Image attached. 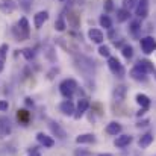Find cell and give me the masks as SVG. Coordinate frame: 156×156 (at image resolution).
Instances as JSON below:
<instances>
[{
  "label": "cell",
  "instance_id": "cell-1",
  "mask_svg": "<svg viewBox=\"0 0 156 156\" xmlns=\"http://www.w3.org/2000/svg\"><path fill=\"white\" fill-rule=\"evenodd\" d=\"M79 90V85L74 79H65L59 83V93L67 99V100H71L73 94Z\"/></svg>",
  "mask_w": 156,
  "mask_h": 156
},
{
  "label": "cell",
  "instance_id": "cell-2",
  "mask_svg": "<svg viewBox=\"0 0 156 156\" xmlns=\"http://www.w3.org/2000/svg\"><path fill=\"white\" fill-rule=\"evenodd\" d=\"M108 67L112 71V74H115L117 77H123L124 76V67L115 56H109L108 58Z\"/></svg>",
  "mask_w": 156,
  "mask_h": 156
},
{
  "label": "cell",
  "instance_id": "cell-3",
  "mask_svg": "<svg viewBox=\"0 0 156 156\" xmlns=\"http://www.w3.org/2000/svg\"><path fill=\"white\" fill-rule=\"evenodd\" d=\"M88 108H90V100H88L87 97L79 99V102H77V105H76V109H74L73 117H74L76 120H80V118L85 115V112L88 111Z\"/></svg>",
  "mask_w": 156,
  "mask_h": 156
},
{
  "label": "cell",
  "instance_id": "cell-4",
  "mask_svg": "<svg viewBox=\"0 0 156 156\" xmlns=\"http://www.w3.org/2000/svg\"><path fill=\"white\" fill-rule=\"evenodd\" d=\"M140 44H141V50L146 53V55H150V53H153L156 50V40L153 37H144V38H141Z\"/></svg>",
  "mask_w": 156,
  "mask_h": 156
},
{
  "label": "cell",
  "instance_id": "cell-5",
  "mask_svg": "<svg viewBox=\"0 0 156 156\" xmlns=\"http://www.w3.org/2000/svg\"><path fill=\"white\" fill-rule=\"evenodd\" d=\"M135 14L141 20L147 18V15H149V0H138V3L135 6Z\"/></svg>",
  "mask_w": 156,
  "mask_h": 156
},
{
  "label": "cell",
  "instance_id": "cell-6",
  "mask_svg": "<svg viewBox=\"0 0 156 156\" xmlns=\"http://www.w3.org/2000/svg\"><path fill=\"white\" fill-rule=\"evenodd\" d=\"M12 132V124H11V120L5 115L0 117V140L6 138L9 133Z\"/></svg>",
  "mask_w": 156,
  "mask_h": 156
},
{
  "label": "cell",
  "instance_id": "cell-7",
  "mask_svg": "<svg viewBox=\"0 0 156 156\" xmlns=\"http://www.w3.org/2000/svg\"><path fill=\"white\" fill-rule=\"evenodd\" d=\"M37 141H38L44 149H52L53 146H55V140H53L52 136L46 135L44 132H38V133H37Z\"/></svg>",
  "mask_w": 156,
  "mask_h": 156
},
{
  "label": "cell",
  "instance_id": "cell-8",
  "mask_svg": "<svg viewBox=\"0 0 156 156\" xmlns=\"http://www.w3.org/2000/svg\"><path fill=\"white\" fill-rule=\"evenodd\" d=\"M49 20V12L47 11H40L34 15V24H35V29H41L43 24Z\"/></svg>",
  "mask_w": 156,
  "mask_h": 156
},
{
  "label": "cell",
  "instance_id": "cell-9",
  "mask_svg": "<svg viewBox=\"0 0 156 156\" xmlns=\"http://www.w3.org/2000/svg\"><path fill=\"white\" fill-rule=\"evenodd\" d=\"M49 127H50V130H52L53 135L58 136L59 140H65V138H67V132L61 127L59 123H56V121H49Z\"/></svg>",
  "mask_w": 156,
  "mask_h": 156
},
{
  "label": "cell",
  "instance_id": "cell-10",
  "mask_svg": "<svg viewBox=\"0 0 156 156\" xmlns=\"http://www.w3.org/2000/svg\"><path fill=\"white\" fill-rule=\"evenodd\" d=\"M132 140H133L132 135H117V138L114 141V146L117 149H124V147H127L132 143Z\"/></svg>",
  "mask_w": 156,
  "mask_h": 156
},
{
  "label": "cell",
  "instance_id": "cell-11",
  "mask_svg": "<svg viewBox=\"0 0 156 156\" xmlns=\"http://www.w3.org/2000/svg\"><path fill=\"white\" fill-rule=\"evenodd\" d=\"M88 38H90L94 44H102L105 40V35L100 29H94V27H93V29L88 30Z\"/></svg>",
  "mask_w": 156,
  "mask_h": 156
},
{
  "label": "cell",
  "instance_id": "cell-12",
  "mask_svg": "<svg viewBox=\"0 0 156 156\" xmlns=\"http://www.w3.org/2000/svg\"><path fill=\"white\" fill-rule=\"evenodd\" d=\"M74 109H76V106H74V103L71 100H64V102H61V105H59V111L64 115H67V117H71L74 114Z\"/></svg>",
  "mask_w": 156,
  "mask_h": 156
},
{
  "label": "cell",
  "instance_id": "cell-13",
  "mask_svg": "<svg viewBox=\"0 0 156 156\" xmlns=\"http://www.w3.org/2000/svg\"><path fill=\"white\" fill-rule=\"evenodd\" d=\"M126 94H127V88L124 85H117L114 88V93H112V97L115 102H123L126 99Z\"/></svg>",
  "mask_w": 156,
  "mask_h": 156
},
{
  "label": "cell",
  "instance_id": "cell-14",
  "mask_svg": "<svg viewBox=\"0 0 156 156\" xmlns=\"http://www.w3.org/2000/svg\"><path fill=\"white\" fill-rule=\"evenodd\" d=\"M130 77L133 79V80H136V82H146L147 80V73H144L141 68H138L136 65L130 70Z\"/></svg>",
  "mask_w": 156,
  "mask_h": 156
},
{
  "label": "cell",
  "instance_id": "cell-15",
  "mask_svg": "<svg viewBox=\"0 0 156 156\" xmlns=\"http://www.w3.org/2000/svg\"><path fill=\"white\" fill-rule=\"evenodd\" d=\"M17 8V3L14 0H0V11L3 14H12Z\"/></svg>",
  "mask_w": 156,
  "mask_h": 156
},
{
  "label": "cell",
  "instance_id": "cell-16",
  "mask_svg": "<svg viewBox=\"0 0 156 156\" xmlns=\"http://www.w3.org/2000/svg\"><path fill=\"white\" fill-rule=\"evenodd\" d=\"M17 27H18V30H20L24 37L29 38V34H30V24H29V20H27L26 17H21V18L18 20Z\"/></svg>",
  "mask_w": 156,
  "mask_h": 156
},
{
  "label": "cell",
  "instance_id": "cell-17",
  "mask_svg": "<svg viewBox=\"0 0 156 156\" xmlns=\"http://www.w3.org/2000/svg\"><path fill=\"white\" fill-rule=\"evenodd\" d=\"M121 129H123V126H121L118 121H111V123L106 126L105 132H106L108 135H114V136H117V135H120Z\"/></svg>",
  "mask_w": 156,
  "mask_h": 156
},
{
  "label": "cell",
  "instance_id": "cell-18",
  "mask_svg": "<svg viewBox=\"0 0 156 156\" xmlns=\"http://www.w3.org/2000/svg\"><path fill=\"white\" fill-rule=\"evenodd\" d=\"M97 141L94 133H82L79 136H76V143L77 144H94Z\"/></svg>",
  "mask_w": 156,
  "mask_h": 156
},
{
  "label": "cell",
  "instance_id": "cell-19",
  "mask_svg": "<svg viewBox=\"0 0 156 156\" xmlns=\"http://www.w3.org/2000/svg\"><path fill=\"white\" fill-rule=\"evenodd\" d=\"M153 133L152 132H147V133H144V135H141V138L138 140V146L141 147V149H147L152 143H153Z\"/></svg>",
  "mask_w": 156,
  "mask_h": 156
},
{
  "label": "cell",
  "instance_id": "cell-20",
  "mask_svg": "<svg viewBox=\"0 0 156 156\" xmlns=\"http://www.w3.org/2000/svg\"><path fill=\"white\" fill-rule=\"evenodd\" d=\"M136 67L138 68H141L144 73H155V67H153V64L149 61V59H141V61H138V64H136Z\"/></svg>",
  "mask_w": 156,
  "mask_h": 156
},
{
  "label": "cell",
  "instance_id": "cell-21",
  "mask_svg": "<svg viewBox=\"0 0 156 156\" xmlns=\"http://www.w3.org/2000/svg\"><path fill=\"white\" fill-rule=\"evenodd\" d=\"M135 100H136V103L140 105L143 109H149L150 108V105H152V100L146 96V94H136V97H135Z\"/></svg>",
  "mask_w": 156,
  "mask_h": 156
},
{
  "label": "cell",
  "instance_id": "cell-22",
  "mask_svg": "<svg viewBox=\"0 0 156 156\" xmlns=\"http://www.w3.org/2000/svg\"><path fill=\"white\" fill-rule=\"evenodd\" d=\"M129 18H130V11H127V9H124V8L117 9V21H118V23H124V21H127Z\"/></svg>",
  "mask_w": 156,
  "mask_h": 156
},
{
  "label": "cell",
  "instance_id": "cell-23",
  "mask_svg": "<svg viewBox=\"0 0 156 156\" xmlns=\"http://www.w3.org/2000/svg\"><path fill=\"white\" fill-rule=\"evenodd\" d=\"M99 23H100V26L105 27V29H108V30H111L112 29V20H111V17L109 15H100V18H99Z\"/></svg>",
  "mask_w": 156,
  "mask_h": 156
},
{
  "label": "cell",
  "instance_id": "cell-24",
  "mask_svg": "<svg viewBox=\"0 0 156 156\" xmlns=\"http://www.w3.org/2000/svg\"><path fill=\"white\" fill-rule=\"evenodd\" d=\"M17 118H18V121L20 123H23L24 126L27 124V121H29V118H30V114L26 111V109H20L18 111V114H17Z\"/></svg>",
  "mask_w": 156,
  "mask_h": 156
},
{
  "label": "cell",
  "instance_id": "cell-25",
  "mask_svg": "<svg viewBox=\"0 0 156 156\" xmlns=\"http://www.w3.org/2000/svg\"><path fill=\"white\" fill-rule=\"evenodd\" d=\"M65 27H67V24H65V18H64V15H61V17L55 21V29H56L58 32H64Z\"/></svg>",
  "mask_w": 156,
  "mask_h": 156
},
{
  "label": "cell",
  "instance_id": "cell-26",
  "mask_svg": "<svg viewBox=\"0 0 156 156\" xmlns=\"http://www.w3.org/2000/svg\"><path fill=\"white\" fill-rule=\"evenodd\" d=\"M121 55H123L126 59H132V56H133V47H132V46H129V44L123 46V49H121Z\"/></svg>",
  "mask_w": 156,
  "mask_h": 156
},
{
  "label": "cell",
  "instance_id": "cell-27",
  "mask_svg": "<svg viewBox=\"0 0 156 156\" xmlns=\"http://www.w3.org/2000/svg\"><path fill=\"white\" fill-rule=\"evenodd\" d=\"M21 53H23V56H24L27 61H32V59L35 58V50H34V49H30V47L23 49V50H21Z\"/></svg>",
  "mask_w": 156,
  "mask_h": 156
},
{
  "label": "cell",
  "instance_id": "cell-28",
  "mask_svg": "<svg viewBox=\"0 0 156 156\" xmlns=\"http://www.w3.org/2000/svg\"><path fill=\"white\" fill-rule=\"evenodd\" d=\"M140 29H141V23H140L138 20H133V21L130 23V27H129V30H130V34H133V35H136Z\"/></svg>",
  "mask_w": 156,
  "mask_h": 156
},
{
  "label": "cell",
  "instance_id": "cell-29",
  "mask_svg": "<svg viewBox=\"0 0 156 156\" xmlns=\"http://www.w3.org/2000/svg\"><path fill=\"white\" fill-rule=\"evenodd\" d=\"M99 55L103 56V58H109V56H111V49H109V46L100 44V47H99Z\"/></svg>",
  "mask_w": 156,
  "mask_h": 156
},
{
  "label": "cell",
  "instance_id": "cell-30",
  "mask_svg": "<svg viewBox=\"0 0 156 156\" xmlns=\"http://www.w3.org/2000/svg\"><path fill=\"white\" fill-rule=\"evenodd\" d=\"M136 3H138V0H123V8L130 11V9H135Z\"/></svg>",
  "mask_w": 156,
  "mask_h": 156
},
{
  "label": "cell",
  "instance_id": "cell-31",
  "mask_svg": "<svg viewBox=\"0 0 156 156\" xmlns=\"http://www.w3.org/2000/svg\"><path fill=\"white\" fill-rule=\"evenodd\" d=\"M8 50H9V46H8V44H2V46H0V61L5 62V59H6V56H8Z\"/></svg>",
  "mask_w": 156,
  "mask_h": 156
},
{
  "label": "cell",
  "instance_id": "cell-32",
  "mask_svg": "<svg viewBox=\"0 0 156 156\" xmlns=\"http://www.w3.org/2000/svg\"><path fill=\"white\" fill-rule=\"evenodd\" d=\"M103 9H105V12H111V11H114V0H105Z\"/></svg>",
  "mask_w": 156,
  "mask_h": 156
},
{
  "label": "cell",
  "instance_id": "cell-33",
  "mask_svg": "<svg viewBox=\"0 0 156 156\" xmlns=\"http://www.w3.org/2000/svg\"><path fill=\"white\" fill-rule=\"evenodd\" d=\"M8 109H9L8 100H0V112H6Z\"/></svg>",
  "mask_w": 156,
  "mask_h": 156
},
{
  "label": "cell",
  "instance_id": "cell-34",
  "mask_svg": "<svg viewBox=\"0 0 156 156\" xmlns=\"http://www.w3.org/2000/svg\"><path fill=\"white\" fill-rule=\"evenodd\" d=\"M53 52H55V50H53V47H47L46 56H47V58H49V59H50L52 62H55V61H56V58H53V56H52V53H53Z\"/></svg>",
  "mask_w": 156,
  "mask_h": 156
},
{
  "label": "cell",
  "instance_id": "cell-35",
  "mask_svg": "<svg viewBox=\"0 0 156 156\" xmlns=\"http://www.w3.org/2000/svg\"><path fill=\"white\" fill-rule=\"evenodd\" d=\"M58 73H59V68H56V67H55V68H52V71L47 74V79H50V80H52L53 77H55V74H58Z\"/></svg>",
  "mask_w": 156,
  "mask_h": 156
},
{
  "label": "cell",
  "instance_id": "cell-36",
  "mask_svg": "<svg viewBox=\"0 0 156 156\" xmlns=\"http://www.w3.org/2000/svg\"><path fill=\"white\" fill-rule=\"evenodd\" d=\"M74 155L76 156H88L90 153H88V152H82V150H76V152H74Z\"/></svg>",
  "mask_w": 156,
  "mask_h": 156
},
{
  "label": "cell",
  "instance_id": "cell-37",
  "mask_svg": "<svg viewBox=\"0 0 156 156\" xmlns=\"http://www.w3.org/2000/svg\"><path fill=\"white\" fill-rule=\"evenodd\" d=\"M144 114H146V109H143V108H141V109L136 112V117H141V115H144Z\"/></svg>",
  "mask_w": 156,
  "mask_h": 156
},
{
  "label": "cell",
  "instance_id": "cell-38",
  "mask_svg": "<svg viewBox=\"0 0 156 156\" xmlns=\"http://www.w3.org/2000/svg\"><path fill=\"white\" fill-rule=\"evenodd\" d=\"M147 123H149V121H147V120H144V121H140L136 126H138V127H141V126H147Z\"/></svg>",
  "mask_w": 156,
  "mask_h": 156
},
{
  "label": "cell",
  "instance_id": "cell-39",
  "mask_svg": "<svg viewBox=\"0 0 156 156\" xmlns=\"http://www.w3.org/2000/svg\"><path fill=\"white\" fill-rule=\"evenodd\" d=\"M26 105H27V106H34V100L27 97V99H26Z\"/></svg>",
  "mask_w": 156,
  "mask_h": 156
},
{
  "label": "cell",
  "instance_id": "cell-40",
  "mask_svg": "<svg viewBox=\"0 0 156 156\" xmlns=\"http://www.w3.org/2000/svg\"><path fill=\"white\" fill-rule=\"evenodd\" d=\"M3 68H5V62H3V61H0V73L3 71Z\"/></svg>",
  "mask_w": 156,
  "mask_h": 156
},
{
  "label": "cell",
  "instance_id": "cell-41",
  "mask_svg": "<svg viewBox=\"0 0 156 156\" xmlns=\"http://www.w3.org/2000/svg\"><path fill=\"white\" fill-rule=\"evenodd\" d=\"M99 156H112V155H111V153H100Z\"/></svg>",
  "mask_w": 156,
  "mask_h": 156
},
{
  "label": "cell",
  "instance_id": "cell-42",
  "mask_svg": "<svg viewBox=\"0 0 156 156\" xmlns=\"http://www.w3.org/2000/svg\"><path fill=\"white\" fill-rule=\"evenodd\" d=\"M155 77H156V71H155Z\"/></svg>",
  "mask_w": 156,
  "mask_h": 156
}]
</instances>
